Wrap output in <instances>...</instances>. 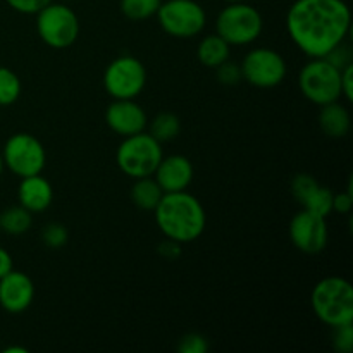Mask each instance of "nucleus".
Listing matches in <instances>:
<instances>
[{
	"label": "nucleus",
	"instance_id": "obj_1",
	"mask_svg": "<svg viewBox=\"0 0 353 353\" xmlns=\"http://www.w3.org/2000/svg\"><path fill=\"white\" fill-rule=\"evenodd\" d=\"M352 12L347 0H295L286 14V31L310 59L326 57L347 40Z\"/></svg>",
	"mask_w": 353,
	"mask_h": 353
},
{
	"label": "nucleus",
	"instance_id": "obj_2",
	"mask_svg": "<svg viewBox=\"0 0 353 353\" xmlns=\"http://www.w3.org/2000/svg\"><path fill=\"white\" fill-rule=\"evenodd\" d=\"M155 223L168 240L190 243L205 231V209L195 195L185 192L164 193L154 209Z\"/></svg>",
	"mask_w": 353,
	"mask_h": 353
},
{
	"label": "nucleus",
	"instance_id": "obj_3",
	"mask_svg": "<svg viewBox=\"0 0 353 353\" xmlns=\"http://www.w3.org/2000/svg\"><path fill=\"white\" fill-rule=\"evenodd\" d=\"M310 303L317 319L330 327L353 323V286L340 276L321 279L312 290Z\"/></svg>",
	"mask_w": 353,
	"mask_h": 353
},
{
	"label": "nucleus",
	"instance_id": "obj_4",
	"mask_svg": "<svg viewBox=\"0 0 353 353\" xmlns=\"http://www.w3.org/2000/svg\"><path fill=\"white\" fill-rule=\"evenodd\" d=\"M162 157H164V152H162L161 141L145 131L124 138L116 154L121 171L133 179L154 176Z\"/></svg>",
	"mask_w": 353,
	"mask_h": 353
},
{
	"label": "nucleus",
	"instance_id": "obj_5",
	"mask_svg": "<svg viewBox=\"0 0 353 353\" xmlns=\"http://www.w3.org/2000/svg\"><path fill=\"white\" fill-rule=\"evenodd\" d=\"M264 21L261 12L247 2H231L219 12L216 31L233 47L250 45L261 37Z\"/></svg>",
	"mask_w": 353,
	"mask_h": 353
},
{
	"label": "nucleus",
	"instance_id": "obj_6",
	"mask_svg": "<svg viewBox=\"0 0 353 353\" xmlns=\"http://www.w3.org/2000/svg\"><path fill=\"white\" fill-rule=\"evenodd\" d=\"M302 95L316 105L336 102L341 99V69L331 64L327 59H310L299 76Z\"/></svg>",
	"mask_w": 353,
	"mask_h": 353
},
{
	"label": "nucleus",
	"instance_id": "obj_7",
	"mask_svg": "<svg viewBox=\"0 0 353 353\" xmlns=\"http://www.w3.org/2000/svg\"><path fill=\"white\" fill-rule=\"evenodd\" d=\"M37 16V31L45 45L52 48H68L78 40L79 19L65 3L50 2Z\"/></svg>",
	"mask_w": 353,
	"mask_h": 353
},
{
	"label": "nucleus",
	"instance_id": "obj_8",
	"mask_svg": "<svg viewBox=\"0 0 353 353\" xmlns=\"http://www.w3.org/2000/svg\"><path fill=\"white\" fill-rule=\"evenodd\" d=\"M162 30L174 38H193L207 24L205 9L195 0H165L157 10Z\"/></svg>",
	"mask_w": 353,
	"mask_h": 353
},
{
	"label": "nucleus",
	"instance_id": "obj_9",
	"mask_svg": "<svg viewBox=\"0 0 353 353\" xmlns=\"http://www.w3.org/2000/svg\"><path fill=\"white\" fill-rule=\"evenodd\" d=\"M3 168L19 178L41 174L47 154L37 137L30 133H16L6 141L2 150Z\"/></svg>",
	"mask_w": 353,
	"mask_h": 353
},
{
	"label": "nucleus",
	"instance_id": "obj_10",
	"mask_svg": "<svg viewBox=\"0 0 353 353\" xmlns=\"http://www.w3.org/2000/svg\"><path fill=\"white\" fill-rule=\"evenodd\" d=\"M147 85V69L133 55H121L103 72L105 92L114 100L137 99Z\"/></svg>",
	"mask_w": 353,
	"mask_h": 353
},
{
	"label": "nucleus",
	"instance_id": "obj_11",
	"mask_svg": "<svg viewBox=\"0 0 353 353\" xmlns=\"http://www.w3.org/2000/svg\"><path fill=\"white\" fill-rule=\"evenodd\" d=\"M241 76L257 88H274L286 78V61L272 48H254L241 62Z\"/></svg>",
	"mask_w": 353,
	"mask_h": 353
},
{
	"label": "nucleus",
	"instance_id": "obj_12",
	"mask_svg": "<svg viewBox=\"0 0 353 353\" xmlns=\"http://www.w3.org/2000/svg\"><path fill=\"white\" fill-rule=\"evenodd\" d=\"M290 240H292L293 247L299 248L303 254H319V252H323L326 248L327 240H330L326 217L302 209L292 217Z\"/></svg>",
	"mask_w": 353,
	"mask_h": 353
},
{
	"label": "nucleus",
	"instance_id": "obj_13",
	"mask_svg": "<svg viewBox=\"0 0 353 353\" xmlns=\"http://www.w3.org/2000/svg\"><path fill=\"white\" fill-rule=\"evenodd\" d=\"M105 123L114 133L119 137H131V134L143 133L147 128V112L143 107L138 105L134 99L114 100L105 110Z\"/></svg>",
	"mask_w": 353,
	"mask_h": 353
},
{
	"label": "nucleus",
	"instance_id": "obj_14",
	"mask_svg": "<svg viewBox=\"0 0 353 353\" xmlns=\"http://www.w3.org/2000/svg\"><path fill=\"white\" fill-rule=\"evenodd\" d=\"M34 299V285L28 274L10 271L0 278V307L9 314H23Z\"/></svg>",
	"mask_w": 353,
	"mask_h": 353
},
{
	"label": "nucleus",
	"instance_id": "obj_15",
	"mask_svg": "<svg viewBox=\"0 0 353 353\" xmlns=\"http://www.w3.org/2000/svg\"><path fill=\"white\" fill-rule=\"evenodd\" d=\"M292 193L302 209L323 217L333 212L334 193L326 186H321L310 174H296L292 181Z\"/></svg>",
	"mask_w": 353,
	"mask_h": 353
},
{
	"label": "nucleus",
	"instance_id": "obj_16",
	"mask_svg": "<svg viewBox=\"0 0 353 353\" xmlns=\"http://www.w3.org/2000/svg\"><path fill=\"white\" fill-rule=\"evenodd\" d=\"M193 174H195V171H193V164L190 162V159L176 154L162 157L157 169H155L154 178L162 188V192L174 193L185 192L192 185Z\"/></svg>",
	"mask_w": 353,
	"mask_h": 353
},
{
	"label": "nucleus",
	"instance_id": "obj_17",
	"mask_svg": "<svg viewBox=\"0 0 353 353\" xmlns=\"http://www.w3.org/2000/svg\"><path fill=\"white\" fill-rule=\"evenodd\" d=\"M17 200H19V205L30 210L31 214L43 212L52 205L54 188H52L50 181L41 174L26 176V178H21Z\"/></svg>",
	"mask_w": 353,
	"mask_h": 353
},
{
	"label": "nucleus",
	"instance_id": "obj_18",
	"mask_svg": "<svg viewBox=\"0 0 353 353\" xmlns=\"http://www.w3.org/2000/svg\"><path fill=\"white\" fill-rule=\"evenodd\" d=\"M319 126L326 137L343 138L350 133L352 116L347 107L341 105L336 100V102L321 105Z\"/></svg>",
	"mask_w": 353,
	"mask_h": 353
},
{
	"label": "nucleus",
	"instance_id": "obj_19",
	"mask_svg": "<svg viewBox=\"0 0 353 353\" xmlns=\"http://www.w3.org/2000/svg\"><path fill=\"white\" fill-rule=\"evenodd\" d=\"M231 54V45L226 40L219 37V34H207L205 38H202V41L199 43L196 48V57L202 62L205 68L216 69L219 68L223 62H226L230 59Z\"/></svg>",
	"mask_w": 353,
	"mask_h": 353
},
{
	"label": "nucleus",
	"instance_id": "obj_20",
	"mask_svg": "<svg viewBox=\"0 0 353 353\" xmlns=\"http://www.w3.org/2000/svg\"><path fill=\"white\" fill-rule=\"evenodd\" d=\"M162 195L164 192L152 176L134 179V185L131 186V200L141 210H154L161 202Z\"/></svg>",
	"mask_w": 353,
	"mask_h": 353
},
{
	"label": "nucleus",
	"instance_id": "obj_21",
	"mask_svg": "<svg viewBox=\"0 0 353 353\" xmlns=\"http://www.w3.org/2000/svg\"><path fill=\"white\" fill-rule=\"evenodd\" d=\"M33 224V216L30 210L24 207H9L0 214V231L10 234V236H19L30 231Z\"/></svg>",
	"mask_w": 353,
	"mask_h": 353
},
{
	"label": "nucleus",
	"instance_id": "obj_22",
	"mask_svg": "<svg viewBox=\"0 0 353 353\" xmlns=\"http://www.w3.org/2000/svg\"><path fill=\"white\" fill-rule=\"evenodd\" d=\"M179 131H181V123L179 117L172 112L157 114L150 123V134L161 143L174 140Z\"/></svg>",
	"mask_w": 353,
	"mask_h": 353
},
{
	"label": "nucleus",
	"instance_id": "obj_23",
	"mask_svg": "<svg viewBox=\"0 0 353 353\" xmlns=\"http://www.w3.org/2000/svg\"><path fill=\"white\" fill-rule=\"evenodd\" d=\"M162 0H121V12L130 21H145L155 16Z\"/></svg>",
	"mask_w": 353,
	"mask_h": 353
},
{
	"label": "nucleus",
	"instance_id": "obj_24",
	"mask_svg": "<svg viewBox=\"0 0 353 353\" xmlns=\"http://www.w3.org/2000/svg\"><path fill=\"white\" fill-rule=\"evenodd\" d=\"M23 92L19 76L9 68H0V105L7 107L17 102Z\"/></svg>",
	"mask_w": 353,
	"mask_h": 353
},
{
	"label": "nucleus",
	"instance_id": "obj_25",
	"mask_svg": "<svg viewBox=\"0 0 353 353\" xmlns=\"http://www.w3.org/2000/svg\"><path fill=\"white\" fill-rule=\"evenodd\" d=\"M69 240L68 228L61 223H50L41 231V241L48 248H62L65 247Z\"/></svg>",
	"mask_w": 353,
	"mask_h": 353
},
{
	"label": "nucleus",
	"instance_id": "obj_26",
	"mask_svg": "<svg viewBox=\"0 0 353 353\" xmlns=\"http://www.w3.org/2000/svg\"><path fill=\"white\" fill-rule=\"evenodd\" d=\"M333 348L340 353L353 350V323L333 327Z\"/></svg>",
	"mask_w": 353,
	"mask_h": 353
},
{
	"label": "nucleus",
	"instance_id": "obj_27",
	"mask_svg": "<svg viewBox=\"0 0 353 353\" xmlns=\"http://www.w3.org/2000/svg\"><path fill=\"white\" fill-rule=\"evenodd\" d=\"M179 353H207L209 352V341L203 334L188 333L179 340L178 343Z\"/></svg>",
	"mask_w": 353,
	"mask_h": 353
},
{
	"label": "nucleus",
	"instance_id": "obj_28",
	"mask_svg": "<svg viewBox=\"0 0 353 353\" xmlns=\"http://www.w3.org/2000/svg\"><path fill=\"white\" fill-rule=\"evenodd\" d=\"M216 74L217 79H219L223 85H236V83H240L241 79H243V76H241V68L238 64H234V62H231L230 59H228L226 62H223L219 68H216Z\"/></svg>",
	"mask_w": 353,
	"mask_h": 353
},
{
	"label": "nucleus",
	"instance_id": "obj_29",
	"mask_svg": "<svg viewBox=\"0 0 353 353\" xmlns=\"http://www.w3.org/2000/svg\"><path fill=\"white\" fill-rule=\"evenodd\" d=\"M324 59H327V61L333 65H336L338 69L347 68L348 64H353L352 47L348 43H345V41H341V43L336 45V47H334Z\"/></svg>",
	"mask_w": 353,
	"mask_h": 353
},
{
	"label": "nucleus",
	"instance_id": "obj_30",
	"mask_svg": "<svg viewBox=\"0 0 353 353\" xmlns=\"http://www.w3.org/2000/svg\"><path fill=\"white\" fill-rule=\"evenodd\" d=\"M10 9L19 14H37L43 9L52 0H6Z\"/></svg>",
	"mask_w": 353,
	"mask_h": 353
},
{
	"label": "nucleus",
	"instance_id": "obj_31",
	"mask_svg": "<svg viewBox=\"0 0 353 353\" xmlns=\"http://www.w3.org/2000/svg\"><path fill=\"white\" fill-rule=\"evenodd\" d=\"M353 209V193L348 188V192L333 195V210L338 214H350Z\"/></svg>",
	"mask_w": 353,
	"mask_h": 353
},
{
	"label": "nucleus",
	"instance_id": "obj_32",
	"mask_svg": "<svg viewBox=\"0 0 353 353\" xmlns=\"http://www.w3.org/2000/svg\"><path fill=\"white\" fill-rule=\"evenodd\" d=\"M341 97H345L347 102H353V64L341 69Z\"/></svg>",
	"mask_w": 353,
	"mask_h": 353
},
{
	"label": "nucleus",
	"instance_id": "obj_33",
	"mask_svg": "<svg viewBox=\"0 0 353 353\" xmlns=\"http://www.w3.org/2000/svg\"><path fill=\"white\" fill-rule=\"evenodd\" d=\"M159 254L165 259H178L181 255V243L168 240L159 247Z\"/></svg>",
	"mask_w": 353,
	"mask_h": 353
},
{
	"label": "nucleus",
	"instance_id": "obj_34",
	"mask_svg": "<svg viewBox=\"0 0 353 353\" xmlns=\"http://www.w3.org/2000/svg\"><path fill=\"white\" fill-rule=\"evenodd\" d=\"M14 269L12 255L6 250V248L0 247V278H3L6 274H9Z\"/></svg>",
	"mask_w": 353,
	"mask_h": 353
},
{
	"label": "nucleus",
	"instance_id": "obj_35",
	"mask_svg": "<svg viewBox=\"0 0 353 353\" xmlns=\"http://www.w3.org/2000/svg\"><path fill=\"white\" fill-rule=\"evenodd\" d=\"M3 353H28V350L23 347H9L3 350Z\"/></svg>",
	"mask_w": 353,
	"mask_h": 353
},
{
	"label": "nucleus",
	"instance_id": "obj_36",
	"mask_svg": "<svg viewBox=\"0 0 353 353\" xmlns=\"http://www.w3.org/2000/svg\"><path fill=\"white\" fill-rule=\"evenodd\" d=\"M2 171H3V161H2V154H0V176H2Z\"/></svg>",
	"mask_w": 353,
	"mask_h": 353
},
{
	"label": "nucleus",
	"instance_id": "obj_37",
	"mask_svg": "<svg viewBox=\"0 0 353 353\" xmlns=\"http://www.w3.org/2000/svg\"><path fill=\"white\" fill-rule=\"evenodd\" d=\"M224 2L231 3V2H247V0H224Z\"/></svg>",
	"mask_w": 353,
	"mask_h": 353
}]
</instances>
